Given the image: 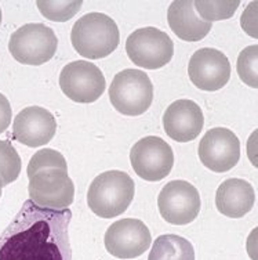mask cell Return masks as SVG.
Returning <instances> with one entry per match:
<instances>
[{"label": "cell", "mask_w": 258, "mask_h": 260, "mask_svg": "<svg viewBox=\"0 0 258 260\" xmlns=\"http://www.w3.org/2000/svg\"><path fill=\"white\" fill-rule=\"evenodd\" d=\"M130 162L137 175L146 181H160L174 166V152L163 139L148 136L133 145Z\"/></svg>", "instance_id": "obj_8"}, {"label": "cell", "mask_w": 258, "mask_h": 260, "mask_svg": "<svg viewBox=\"0 0 258 260\" xmlns=\"http://www.w3.org/2000/svg\"><path fill=\"white\" fill-rule=\"evenodd\" d=\"M188 75L200 90H219L231 79V64L223 51L204 47L191 57Z\"/></svg>", "instance_id": "obj_13"}, {"label": "cell", "mask_w": 258, "mask_h": 260, "mask_svg": "<svg viewBox=\"0 0 258 260\" xmlns=\"http://www.w3.org/2000/svg\"><path fill=\"white\" fill-rule=\"evenodd\" d=\"M126 51L137 67L158 70L171 61L174 43L166 32L154 26H146L134 30L127 38Z\"/></svg>", "instance_id": "obj_7"}, {"label": "cell", "mask_w": 258, "mask_h": 260, "mask_svg": "<svg viewBox=\"0 0 258 260\" xmlns=\"http://www.w3.org/2000/svg\"><path fill=\"white\" fill-rule=\"evenodd\" d=\"M45 168H60V169L68 170V165H66L64 155L60 154L58 151L50 150V148L39 150L30 158L26 175L28 177H32L38 170L45 169Z\"/></svg>", "instance_id": "obj_23"}, {"label": "cell", "mask_w": 258, "mask_h": 260, "mask_svg": "<svg viewBox=\"0 0 258 260\" xmlns=\"http://www.w3.org/2000/svg\"><path fill=\"white\" fill-rule=\"evenodd\" d=\"M21 172V158L9 141L0 140V179L5 185L18 179Z\"/></svg>", "instance_id": "obj_21"}, {"label": "cell", "mask_w": 258, "mask_h": 260, "mask_svg": "<svg viewBox=\"0 0 258 260\" xmlns=\"http://www.w3.org/2000/svg\"><path fill=\"white\" fill-rule=\"evenodd\" d=\"M58 39L45 24H26L9 40V50L15 61L25 65H42L54 57Z\"/></svg>", "instance_id": "obj_6"}, {"label": "cell", "mask_w": 258, "mask_h": 260, "mask_svg": "<svg viewBox=\"0 0 258 260\" xmlns=\"http://www.w3.org/2000/svg\"><path fill=\"white\" fill-rule=\"evenodd\" d=\"M240 6L239 0H228V2H204L198 0L194 2L195 10L198 11L199 17H202L206 22H213V21L228 20L235 14Z\"/></svg>", "instance_id": "obj_19"}, {"label": "cell", "mask_w": 258, "mask_h": 260, "mask_svg": "<svg viewBox=\"0 0 258 260\" xmlns=\"http://www.w3.org/2000/svg\"><path fill=\"white\" fill-rule=\"evenodd\" d=\"M2 188H3V183H2V179H0V197H2Z\"/></svg>", "instance_id": "obj_25"}, {"label": "cell", "mask_w": 258, "mask_h": 260, "mask_svg": "<svg viewBox=\"0 0 258 260\" xmlns=\"http://www.w3.org/2000/svg\"><path fill=\"white\" fill-rule=\"evenodd\" d=\"M29 200L42 209L64 210L72 205L75 184L68 170L60 168H45L29 177Z\"/></svg>", "instance_id": "obj_5"}, {"label": "cell", "mask_w": 258, "mask_h": 260, "mask_svg": "<svg viewBox=\"0 0 258 260\" xmlns=\"http://www.w3.org/2000/svg\"><path fill=\"white\" fill-rule=\"evenodd\" d=\"M70 40L75 50L89 60L108 57L119 46V28L102 13H89L75 22Z\"/></svg>", "instance_id": "obj_2"}, {"label": "cell", "mask_w": 258, "mask_h": 260, "mask_svg": "<svg viewBox=\"0 0 258 260\" xmlns=\"http://www.w3.org/2000/svg\"><path fill=\"white\" fill-rule=\"evenodd\" d=\"M158 206L160 215L167 223L185 225L198 217L202 204L195 185L185 180H173L160 191Z\"/></svg>", "instance_id": "obj_10"}, {"label": "cell", "mask_w": 258, "mask_h": 260, "mask_svg": "<svg viewBox=\"0 0 258 260\" xmlns=\"http://www.w3.org/2000/svg\"><path fill=\"white\" fill-rule=\"evenodd\" d=\"M135 192L134 180L120 170H108L91 181L87 205L102 219H112L127 210Z\"/></svg>", "instance_id": "obj_3"}, {"label": "cell", "mask_w": 258, "mask_h": 260, "mask_svg": "<svg viewBox=\"0 0 258 260\" xmlns=\"http://www.w3.org/2000/svg\"><path fill=\"white\" fill-rule=\"evenodd\" d=\"M167 21L174 34L187 42L204 39L213 28L211 22H206L195 13L194 2L191 0L173 2L167 11Z\"/></svg>", "instance_id": "obj_17"}, {"label": "cell", "mask_w": 258, "mask_h": 260, "mask_svg": "<svg viewBox=\"0 0 258 260\" xmlns=\"http://www.w3.org/2000/svg\"><path fill=\"white\" fill-rule=\"evenodd\" d=\"M109 100L122 115H142L154 101V85L144 71L124 70L110 83Z\"/></svg>", "instance_id": "obj_4"}, {"label": "cell", "mask_w": 258, "mask_h": 260, "mask_svg": "<svg viewBox=\"0 0 258 260\" xmlns=\"http://www.w3.org/2000/svg\"><path fill=\"white\" fill-rule=\"evenodd\" d=\"M255 192L253 185L242 179H228L217 190L215 205L221 215L231 219H240L253 209Z\"/></svg>", "instance_id": "obj_16"}, {"label": "cell", "mask_w": 258, "mask_h": 260, "mask_svg": "<svg viewBox=\"0 0 258 260\" xmlns=\"http://www.w3.org/2000/svg\"><path fill=\"white\" fill-rule=\"evenodd\" d=\"M105 85L104 74L90 61H73L61 71V90L68 99L80 104L98 100L104 93Z\"/></svg>", "instance_id": "obj_9"}, {"label": "cell", "mask_w": 258, "mask_h": 260, "mask_svg": "<svg viewBox=\"0 0 258 260\" xmlns=\"http://www.w3.org/2000/svg\"><path fill=\"white\" fill-rule=\"evenodd\" d=\"M11 116H13V111L10 103L6 99V95L0 93V135L10 126Z\"/></svg>", "instance_id": "obj_24"}, {"label": "cell", "mask_w": 258, "mask_h": 260, "mask_svg": "<svg viewBox=\"0 0 258 260\" xmlns=\"http://www.w3.org/2000/svg\"><path fill=\"white\" fill-rule=\"evenodd\" d=\"M238 74L243 83L250 87H258V46H248L240 51L238 58Z\"/></svg>", "instance_id": "obj_22"}, {"label": "cell", "mask_w": 258, "mask_h": 260, "mask_svg": "<svg viewBox=\"0 0 258 260\" xmlns=\"http://www.w3.org/2000/svg\"><path fill=\"white\" fill-rule=\"evenodd\" d=\"M0 24H2V10H0Z\"/></svg>", "instance_id": "obj_26"}, {"label": "cell", "mask_w": 258, "mask_h": 260, "mask_svg": "<svg viewBox=\"0 0 258 260\" xmlns=\"http://www.w3.org/2000/svg\"><path fill=\"white\" fill-rule=\"evenodd\" d=\"M105 248L119 259H134L149 249L152 237L144 221L138 219H122L109 225L105 233Z\"/></svg>", "instance_id": "obj_12"}, {"label": "cell", "mask_w": 258, "mask_h": 260, "mask_svg": "<svg viewBox=\"0 0 258 260\" xmlns=\"http://www.w3.org/2000/svg\"><path fill=\"white\" fill-rule=\"evenodd\" d=\"M57 132L55 116L42 107H26L15 116L13 137L32 148L49 144Z\"/></svg>", "instance_id": "obj_14"}, {"label": "cell", "mask_w": 258, "mask_h": 260, "mask_svg": "<svg viewBox=\"0 0 258 260\" xmlns=\"http://www.w3.org/2000/svg\"><path fill=\"white\" fill-rule=\"evenodd\" d=\"M198 152L199 159L207 169L225 173L240 159V141L232 130L214 127L200 140Z\"/></svg>", "instance_id": "obj_11"}, {"label": "cell", "mask_w": 258, "mask_h": 260, "mask_svg": "<svg viewBox=\"0 0 258 260\" xmlns=\"http://www.w3.org/2000/svg\"><path fill=\"white\" fill-rule=\"evenodd\" d=\"M148 260H195V249L179 235H160L155 240Z\"/></svg>", "instance_id": "obj_18"}, {"label": "cell", "mask_w": 258, "mask_h": 260, "mask_svg": "<svg viewBox=\"0 0 258 260\" xmlns=\"http://www.w3.org/2000/svg\"><path fill=\"white\" fill-rule=\"evenodd\" d=\"M69 209H42L25 201L0 235V260H72Z\"/></svg>", "instance_id": "obj_1"}, {"label": "cell", "mask_w": 258, "mask_h": 260, "mask_svg": "<svg viewBox=\"0 0 258 260\" xmlns=\"http://www.w3.org/2000/svg\"><path fill=\"white\" fill-rule=\"evenodd\" d=\"M38 9L46 18L54 22H65L69 21L75 14L82 9L83 2L73 0V2H49V0H39L36 2Z\"/></svg>", "instance_id": "obj_20"}, {"label": "cell", "mask_w": 258, "mask_h": 260, "mask_svg": "<svg viewBox=\"0 0 258 260\" xmlns=\"http://www.w3.org/2000/svg\"><path fill=\"white\" fill-rule=\"evenodd\" d=\"M203 125V111L192 100L174 101L163 115L166 135L178 143L195 140L200 135Z\"/></svg>", "instance_id": "obj_15"}]
</instances>
